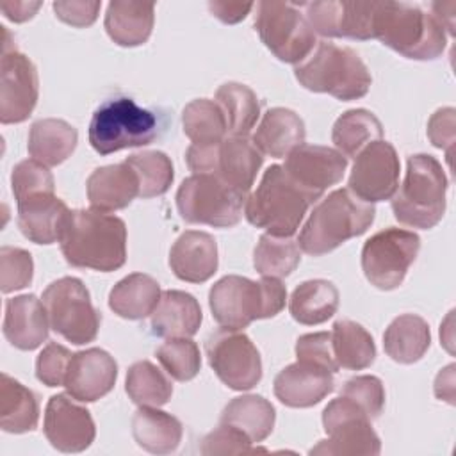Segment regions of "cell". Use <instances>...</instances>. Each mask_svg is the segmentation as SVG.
Here are the masks:
<instances>
[{
  "label": "cell",
  "mask_w": 456,
  "mask_h": 456,
  "mask_svg": "<svg viewBox=\"0 0 456 456\" xmlns=\"http://www.w3.org/2000/svg\"><path fill=\"white\" fill-rule=\"evenodd\" d=\"M59 242L73 267L110 273L126 260L125 221L94 208L71 210Z\"/></svg>",
  "instance_id": "cell-1"
},
{
  "label": "cell",
  "mask_w": 456,
  "mask_h": 456,
  "mask_svg": "<svg viewBox=\"0 0 456 456\" xmlns=\"http://www.w3.org/2000/svg\"><path fill=\"white\" fill-rule=\"evenodd\" d=\"M372 37L413 61H433L447 45L444 25L406 2H374Z\"/></svg>",
  "instance_id": "cell-2"
},
{
  "label": "cell",
  "mask_w": 456,
  "mask_h": 456,
  "mask_svg": "<svg viewBox=\"0 0 456 456\" xmlns=\"http://www.w3.org/2000/svg\"><path fill=\"white\" fill-rule=\"evenodd\" d=\"M374 216L372 203L358 200L349 189H337L314 207L299 232L297 246L312 256L326 255L346 240L365 233Z\"/></svg>",
  "instance_id": "cell-3"
},
{
  "label": "cell",
  "mask_w": 456,
  "mask_h": 456,
  "mask_svg": "<svg viewBox=\"0 0 456 456\" xmlns=\"http://www.w3.org/2000/svg\"><path fill=\"white\" fill-rule=\"evenodd\" d=\"M287 289L278 278L262 276L260 281L228 274L208 292L212 317L228 330H244L256 319H269L285 308Z\"/></svg>",
  "instance_id": "cell-4"
},
{
  "label": "cell",
  "mask_w": 456,
  "mask_h": 456,
  "mask_svg": "<svg viewBox=\"0 0 456 456\" xmlns=\"http://www.w3.org/2000/svg\"><path fill=\"white\" fill-rule=\"evenodd\" d=\"M297 82L314 93H328L342 102L367 94L372 77L360 55L349 46L330 41L315 45L312 53L296 64Z\"/></svg>",
  "instance_id": "cell-5"
},
{
  "label": "cell",
  "mask_w": 456,
  "mask_h": 456,
  "mask_svg": "<svg viewBox=\"0 0 456 456\" xmlns=\"http://www.w3.org/2000/svg\"><path fill=\"white\" fill-rule=\"evenodd\" d=\"M447 176L442 164L428 153L408 159L406 176L392 200L394 217L406 226L429 230L445 212Z\"/></svg>",
  "instance_id": "cell-6"
},
{
  "label": "cell",
  "mask_w": 456,
  "mask_h": 456,
  "mask_svg": "<svg viewBox=\"0 0 456 456\" xmlns=\"http://www.w3.org/2000/svg\"><path fill=\"white\" fill-rule=\"evenodd\" d=\"M310 198L290 180L283 166H269L258 187L246 198L244 216L256 226L274 237H292L308 207Z\"/></svg>",
  "instance_id": "cell-7"
},
{
  "label": "cell",
  "mask_w": 456,
  "mask_h": 456,
  "mask_svg": "<svg viewBox=\"0 0 456 456\" xmlns=\"http://www.w3.org/2000/svg\"><path fill=\"white\" fill-rule=\"evenodd\" d=\"M160 134V121L150 109L139 107L128 96L103 102L89 123V144L100 155L153 142Z\"/></svg>",
  "instance_id": "cell-8"
},
{
  "label": "cell",
  "mask_w": 456,
  "mask_h": 456,
  "mask_svg": "<svg viewBox=\"0 0 456 456\" xmlns=\"http://www.w3.org/2000/svg\"><path fill=\"white\" fill-rule=\"evenodd\" d=\"M246 196L233 191L221 178L210 173L187 176L176 191V208L191 224L214 228L235 226L242 217Z\"/></svg>",
  "instance_id": "cell-9"
},
{
  "label": "cell",
  "mask_w": 456,
  "mask_h": 456,
  "mask_svg": "<svg viewBox=\"0 0 456 456\" xmlns=\"http://www.w3.org/2000/svg\"><path fill=\"white\" fill-rule=\"evenodd\" d=\"M43 305L50 328L75 346L93 342L102 322L100 312L93 306L89 290L73 276L52 281L43 292Z\"/></svg>",
  "instance_id": "cell-10"
},
{
  "label": "cell",
  "mask_w": 456,
  "mask_h": 456,
  "mask_svg": "<svg viewBox=\"0 0 456 456\" xmlns=\"http://www.w3.org/2000/svg\"><path fill=\"white\" fill-rule=\"evenodd\" d=\"M255 30L274 57L299 64L315 48V32L297 4L258 2Z\"/></svg>",
  "instance_id": "cell-11"
},
{
  "label": "cell",
  "mask_w": 456,
  "mask_h": 456,
  "mask_svg": "<svg viewBox=\"0 0 456 456\" xmlns=\"http://www.w3.org/2000/svg\"><path fill=\"white\" fill-rule=\"evenodd\" d=\"M322 426L328 438L312 447L310 454L376 456L381 451L379 436L372 429L369 415L344 395L328 403L322 411Z\"/></svg>",
  "instance_id": "cell-12"
},
{
  "label": "cell",
  "mask_w": 456,
  "mask_h": 456,
  "mask_svg": "<svg viewBox=\"0 0 456 456\" xmlns=\"http://www.w3.org/2000/svg\"><path fill=\"white\" fill-rule=\"evenodd\" d=\"M420 249L417 233L388 226L365 240L362 269L365 278L379 290L397 289Z\"/></svg>",
  "instance_id": "cell-13"
},
{
  "label": "cell",
  "mask_w": 456,
  "mask_h": 456,
  "mask_svg": "<svg viewBox=\"0 0 456 456\" xmlns=\"http://www.w3.org/2000/svg\"><path fill=\"white\" fill-rule=\"evenodd\" d=\"M216 376L232 390H249L262 379V360L256 346L240 330L221 328L205 344Z\"/></svg>",
  "instance_id": "cell-14"
},
{
  "label": "cell",
  "mask_w": 456,
  "mask_h": 456,
  "mask_svg": "<svg viewBox=\"0 0 456 456\" xmlns=\"http://www.w3.org/2000/svg\"><path fill=\"white\" fill-rule=\"evenodd\" d=\"M0 62V121L23 123L32 114L39 96V78L34 62L16 45L7 41L5 28Z\"/></svg>",
  "instance_id": "cell-15"
},
{
  "label": "cell",
  "mask_w": 456,
  "mask_h": 456,
  "mask_svg": "<svg viewBox=\"0 0 456 456\" xmlns=\"http://www.w3.org/2000/svg\"><path fill=\"white\" fill-rule=\"evenodd\" d=\"M399 157L388 141L367 144L356 157L347 189L365 203L390 200L399 185Z\"/></svg>",
  "instance_id": "cell-16"
},
{
  "label": "cell",
  "mask_w": 456,
  "mask_h": 456,
  "mask_svg": "<svg viewBox=\"0 0 456 456\" xmlns=\"http://www.w3.org/2000/svg\"><path fill=\"white\" fill-rule=\"evenodd\" d=\"M347 159L328 146L301 144L285 159V173L315 203L328 187L344 178Z\"/></svg>",
  "instance_id": "cell-17"
},
{
  "label": "cell",
  "mask_w": 456,
  "mask_h": 456,
  "mask_svg": "<svg viewBox=\"0 0 456 456\" xmlns=\"http://www.w3.org/2000/svg\"><path fill=\"white\" fill-rule=\"evenodd\" d=\"M315 34L322 37L372 39L374 2H306L299 4Z\"/></svg>",
  "instance_id": "cell-18"
},
{
  "label": "cell",
  "mask_w": 456,
  "mask_h": 456,
  "mask_svg": "<svg viewBox=\"0 0 456 456\" xmlns=\"http://www.w3.org/2000/svg\"><path fill=\"white\" fill-rule=\"evenodd\" d=\"M43 431L50 445L61 452H82L96 436L89 410L77 404L69 394H57L48 399Z\"/></svg>",
  "instance_id": "cell-19"
},
{
  "label": "cell",
  "mask_w": 456,
  "mask_h": 456,
  "mask_svg": "<svg viewBox=\"0 0 456 456\" xmlns=\"http://www.w3.org/2000/svg\"><path fill=\"white\" fill-rule=\"evenodd\" d=\"M116 378V360L100 347H89L71 356L64 387L75 401L94 403L114 388Z\"/></svg>",
  "instance_id": "cell-20"
},
{
  "label": "cell",
  "mask_w": 456,
  "mask_h": 456,
  "mask_svg": "<svg viewBox=\"0 0 456 456\" xmlns=\"http://www.w3.org/2000/svg\"><path fill=\"white\" fill-rule=\"evenodd\" d=\"M273 388L281 404L310 408L333 392L335 379L328 369L297 360L278 372Z\"/></svg>",
  "instance_id": "cell-21"
},
{
  "label": "cell",
  "mask_w": 456,
  "mask_h": 456,
  "mask_svg": "<svg viewBox=\"0 0 456 456\" xmlns=\"http://www.w3.org/2000/svg\"><path fill=\"white\" fill-rule=\"evenodd\" d=\"M262 164L264 155L253 141L242 135H230L217 144L216 164L210 175H216L233 191L248 198Z\"/></svg>",
  "instance_id": "cell-22"
},
{
  "label": "cell",
  "mask_w": 456,
  "mask_h": 456,
  "mask_svg": "<svg viewBox=\"0 0 456 456\" xmlns=\"http://www.w3.org/2000/svg\"><path fill=\"white\" fill-rule=\"evenodd\" d=\"M169 267L175 276L189 283H203L217 271V244L207 232L187 230L169 251Z\"/></svg>",
  "instance_id": "cell-23"
},
{
  "label": "cell",
  "mask_w": 456,
  "mask_h": 456,
  "mask_svg": "<svg viewBox=\"0 0 456 456\" xmlns=\"http://www.w3.org/2000/svg\"><path fill=\"white\" fill-rule=\"evenodd\" d=\"M18 226L36 244H52L61 239L71 214L68 205L53 192H43L18 201Z\"/></svg>",
  "instance_id": "cell-24"
},
{
  "label": "cell",
  "mask_w": 456,
  "mask_h": 456,
  "mask_svg": "<svg viewBox=\"0 0 456 456\" xmlns=\"http://www.w3.org/2000/svg\"><path fill=\"white\" fill-rule=\"evenodd\" d=\"M48 315L43 301L34 294L7 299L4 315V337L21 351L37 349L48 338Z\"/></svg>",
  "instance_id": "cell-25"
},
{
  "label": "cell",
  "mask_w": 456,
  "mask_h": 456,
  "mask_svg": "<svg viewBox=\"0 0 456 456\" xmlns=\"http://www.w3.org/2000/svg\"><path fill=\"white\" fill-rule=\"evenodd\" d=\"M87 200L94 210L114 212L128 207L139 196V178L126 164H110L94 169L86 183Z\"/></svg>",
  "instance_id": "cell-26"
},
{
  "label": "cell",
  "mask_w": 456,
  "mask_h": 456,
  "mask_svg": "<svg viewBox=\"0 0 456 456\" xmlns=\"http://www.w3.org/2000/svg\"><path fill=\"white\" fill-rule=\"evenodd\" d=\"M203 321L198 299L183 290H164L151 312L150 326L153 335L164 338L192 337Z\"/></svg>",
  "instance_id": "cell-27"
},
{
  "label": "cell",
  "mask_w": 456,
  "mask_h": 456,
  "mask_svg": "<svg viewBox=\"0 0 456 456\" xmlns=\"http://www.w3.org/2000/svg\"><path fill=\"white\" fill-rule=\"evenodd\" d=\"M305 137L306 130L299 114L285 107H273L264 114L251 141L262 155L283 159L301 146Z\"/></svg>",
  "instance_id": "cell-28"
},
{
  "label": "cell",
  "mask_w": 456,
  "mask_h": 456,
  "mask_svg": "<svg viewBox=\"0 0 456 456\" xmlns=\"http://www.w3.org/2000/svg\"><path fill=\"white\" fill-rule=\"evenodd\" d=\"M155 5L142 2L114 0L107 5L105 30L119 46H139L151 36Z\"/></svg>",
  "instance_id": "cell-29"
},
{
  "label": "cell",
  "mask_w": 456,
  "mask_h": 456,
  "mask_svg": "<svg viewBox=\"0 0 456 456\" xmlns=\"http://www.w3.org/2000/svg\"><path fill=\"white\" fill-rule=\"evenodd\" d=\"M182 422L153 406H139L132 417V436L139 447L151 454H169L182 442Z\"/></svg>",
  "instance_id": "cell-30"
},
{
  "label": "cell",
  "mask_w": 456,
  "mask_h": 456,
  "mask_svg": "<svg viewBox=\"0 0 456 456\" xmlns=\"http://www.w3.org/2000/svg\"><path fill=\"white\" fill-rule=\"evenodd\" d=\"M78 134L64 119L45 118L32 123L28 132V153L34 160L48 166L62 164L77 148Z\"/></svg>",
  "instance_id": "cell-31"
},
{
  "label": "cell",
  "mask_w": 456,
  "mask_h": 456,
  "mask_svg": "<svg viewBox=\"0 0 456 456\" xmlns=\"http://www.w3.org/2000/svg\"><path fill=\"white\" fill-rule=\"evenodd\" d=\"M160 294V285L155 278L142 273H132L112 287L109 306L116 315L137 321L151 315Z\"/></svg>",
  "instance_id": "cell-32"
},
{
  "label": "cell",
  "mask_w": 456,
  "mask_h": 456,
  "mask_svg": "<svg viewBox=\"0 0 456 456\" xmlns=\"http://www.w3.org/2000/svg\"><path fill=\"white\" fill-rule=\"evenodd\" d=\"M431 344L428 322L415 314H403L395 317L383 335L385 353L397 363L419 362Z\"/></svg>",
  "instance_id": "cell-33"
},
{
  "label": "cell",
  "mask_w": 456,
  "mask_h": 456,
  "mask_svg": "<svg viewBox=\"0 0 456 456\" xmlns=\"http://www.w3.org/2000/svg\"><path fill=\"white\" fill-rule=\"evenodd\" d=\"M338 299V289L331 281L321 278L308 280L294 289L289 301V312L299 324L315 326L335 315Z\"/></svg>",
  "instance_id": "cell-34"
},
{
  "label": "cell",
  "mask_w": 456,
  "mask_h": 456,
  "mask_svg": "<svg viewBox=\"0 0 456 456\" xmlns=\"http://www.w3.org/2000/svg\"><path fill=\"white\" fill-rule=\"evenodd\" d=\"M274 420V406L265 397L256 394L239 395L232 399L221 413L223 424L233 426L235 429L242 431L253 444H258L271 435Z\"/></svg>",
  "instance_id": "cell-35"
},
{
  "label": "cell",
  "mask_w": 456,
  "mask_h": 456,
  "mask_svg": "<svg viewBox=\"0 0 456 456\" xmlns=\"http://www.w3.org/2000/svg\"><path fill=\"white\" fill-rule=\"evenodd\" d=\"M39 420V404L30 388L9 374L0 381V428L5 433H27L36 429Z\"/></svg>",
  "instance_id": "cell-36"
},
{
  "label": "cell",
  "mask_w": 456,
  "mask_h": 456,
  "mask_svg": "<svg viewBox=\"0 0 456 456\" xmlns=\"http://www.w3.org/2000/svg\"><path fill=\"white\" fill-rule=\"evenodd\" d=\"M331 347L338 369L362 370L374 363L376 346L370 333L358 322L342 319L333 324Z\"/></svg>",
  "instance_id": "cell-37"
},
{
  "label": "cell",
  "mask_w": 456,
  "mask_h": 456,
  "mask_svg": "<svg viewBox=\"0 0 456 456\" xmlns=\"http://www.w3.org/2000/svg\"><path fill=\"white\" fill-rule=\"evenodd\" d=\"M383 135L381 121L367 109H351L333 125L331 141L346 159L356 157L367 144Z\"/></svg>",
  "instance_id": "cell-38"
},
{
  "label": "cell",
  "mask_w": 456,
  "mask_h": 456,
  "mask_svg": "<svg viewBox=\"0 0 456 456\" xmlns=\"http://www.w3.org/2000/svg\"><path fill=\"white\" fill-rule=\"evenodd\" d=\"M216 102L224 114L228 134L248 137L260 116V102L255 91L246 84L226 82L216 91Z\"/></svg>",
  "instance_id": "cell-39"
},
{
  "label": "cell",
  "mask_w": 456,
  "mask_h": 456,
  "mask_svg": "<svg viewBox=\"0 0 456 456\" xmlns=\"http://www.w3.org/2000/svg\"><path fill=\"white\" fill-rule=\"evenodd\" d=\"M182 126L192 144L221 142L228 132L219 103L208 98H198L185 105L182 112Z\"/></svg>",
  "instance_id": "cell-40"
},
{
  "label": "cell",
  "mask_w": 456,
  "mask_h": 456,
  "mask_svg": "<svg viewBox=\"0 0 456 456\" xmlns=\"http://www.w3.org/2000/svg\"><path fill=\"white\" fill-rule=\"evenodd\" d=\"M125 390L139 406H164L173 394L169 378L148 360L135 362L126 372Z\"/></svg>",
  "instance_id": "cell-41"
},
{
  "label": "cell",
  "mask_w": 456,
  "mask_h": 456,
  "mask_svg": "<svg viewBox=\"0 0 456 456\" xmlns=\"http://www.w3.org/2000/svg\"><path fill=\"white\" fill-rule=\"evenodd\" d=\"M301 260L299 246L290 237H274L264 233L253 253V265L260 276L285 278Z\"/></svg>",
  "instance_id": "cell-42"
},
{
  "label": "cell",
  "mask_w": 456,
  "mask_h": 456,
  "mask_svg": "<svg viewBox=\"0 0 456 456\" xmlns=\"http://www.w3.org/2000/svg\"><path fill=\"white\" fill-rule=\"evenodd\" d=\"M139 178V198L148 200L162 196L169 191L175 173L173 162L164 151H139L125 159Z\"/></svg>",
  "instance_id": "cell-43"
},
{
  "label": "cell",
  "mask_w": 456,
  "mask_h": 456,
  "mask_svg": "<svg viewBox=\"0 0 456 456\" xmlns=\"http://www.w3.org/2000/svg\"><path fill=\"white\" fill-rule=\"evenodd\" d=\"M164 370L176 381L192 379L201 367V354L196 342L187 337L169 338L155 351Z\"/></svg>",
  "instance_id": "cell-44"
},
{
  "label": "cell",
  "mask_w": 456,
  "mask_h": 456,
  "mask_svg": "<svg viewBox=\"0 0 456 456\" xmlns=\"http://www.w3.org/2000/svg\"><path fill=\"white\" fill-rule=\"evenodd\" d=\"M11 185H12V194L16 203L36 194L55 191L53 175L48 171L45 164L34 159L21 160L14 166L11 173Z\"/></svg>",
  "instance_id": "cell-45"
},
{
  "label": "cell",
  "mask_w": 456,
  "mask_h": 456,
  "mask_svg": "<svg viewBox=\"0 0 456 456\" xmlns=\"http://www.w3.org/2000/svg\"><path fill=\"white\" fill-rule=\"evenodd\" d=\"M34 262L27 249L14 246L0 248V289L4 294L25 289L32 281Z\"/></svg>",
  "instance_id": "cell-46"
},
{
  "label": "cell",
  "mask_w": 456,
  "mask_h": 456,
  "mask_svg": "<svg viewBox=\"0 0 456 456\" xmlns=\"http://www.w3.org/2000/svg\"><path fill=\"white\" fill-rule=\"evenodd\" d=\"M340 395L354 401L369 415L370 420L378 419L385 406V387L379 378L369 374L347 379Z\"/></svg>",
  "instance_id": "cell-47"
},
{
  "label": "cell",
  "mask_w": 456,
  "mask_h": 456,
  "mask_svg": "<svg viewBox=\"0 0 456 456\" xmlns=\"http://www.w3.org/2000/svg\"><path fill=\"white\" fill-rule=\"evenodd\" d=\"M71 356L68 347L57 342L46 344L36 360L37 379L46 387H64Z\"/></svg>",
  "instance_id": "cell-48"
},
{
  "label": "cell",
  "mask_w": 456,
  "mask_h": 456,
  "mask_svg": "<svg viewBox=\"0 0 456 456\" xmlns=\"http://www.w3.org/2000/svg\"><path fill=\"white\" fill-rule=\"evenodd\" d=\"M296 356L299 362L328 369L333 374L338 370L331 347V333L328 331L301 335L296 342Z\"/></svg>",
  "instance_id": "cell-49"
},
{
  "label": "cell",
  "mask_w": 456,
  "mask_h": 456,
  "mask_svg": "<svg viewBox=\"0 0 456 456\" xmlns=\"http://www.w3.org/2000/svg\"><path fill=\"white\" fill-rule=\"evenodd\" d=\"M251 440L233 426L223 424L217 426L214 431L203 436L200 452L205 456L212 454H246L253 452L251 449Z\"/></svg>",
  "instance_id": "cell-50"
},
{
  "label": "cell",
  "mask_w": 456,
  "mask_h": 456,
  "mask_svg": "<svg viewBox=\"0 0 456 456\" xmlns=\"http://www.w3.org/2000/svg\"><path fill=\"white\" fill-rule=\"evenodd\" d=\"M454 114L456 110L452 107H442L428 121L429 141L433 142V146L445 150L449 162H451L452 146H454V126H456Z\"/></svg>",
  "instance_id": "cell-51"
},
{
  "label": "cell",
  "mask_w": 456,
  "mask_h": 456,
  "mask_svg": "<svg viewBox=\"0 0 456 456\" xmlns=\"http://www.w3.org/2000/svg\"><path fill=\"white\" fill-rule=\"evenodd\" d=\"M102 9V2H84V0H71V2H53V12L55 16L71 25V27H89L96 21L98 12Z\"/></svg>",
  "instance_id": "cell-52"
},
{
  "label": "cell",
  "mask_w": 456,
  "mask_h": 456,
  "mask_svg": "<svg viewBox=\"0 0 456 456\" xmlns=\"http://www.w3.org/2000/svg\"><path fill=\"white\" fill-rule=\"evenodd\" d=\"M253 7H255V4H251V2H224V0H210L208 2L210 12L217 20H221L223 23H228V25L242 21Z\"/></svg>",
  "instance_id": "cell-53"
},
{
  "label": "cell",
  "mask_w": 456,
  "mask_h": 456,
  "mask_svg": "<svg viewBox=\"0 0 456 456\" xmlns=\"http://www.w3.org/2000/svg\"><path fill=\"white\" fill-rule=\"evenodd\" d=\"M43 4L41 2H25V0H5L0 4V9L4 12V16L14 23H23L30 18H34V14L39 11Z\"/></svg>",
  "instance_id": "cell-54"
}]
</instances>
